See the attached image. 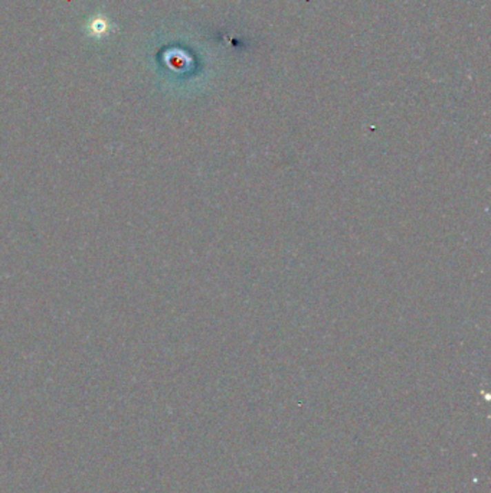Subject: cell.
Returning a JSON list of instances; mask_svg holds the SVG:
<instances>
[{"label": "cell", "instance_id": "obj_1", "mask_svg": "<svg viewBox=\"0 0 491 493\" xmlns=\"http://www.w3.org/2000/svg\"><path fill=\"white\" fill-rule=\"evenodd\" d=\"M86 29H87V34L92 38H104L111 32L112 23L106 18V16L97 14L94 18H91Z\"/></svg>", "mask_w": 491, "mask_h": 493}]
</instances>
